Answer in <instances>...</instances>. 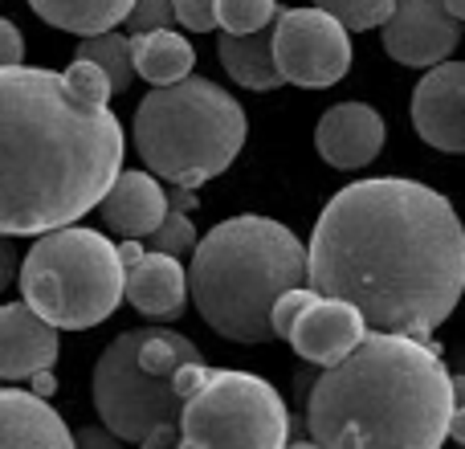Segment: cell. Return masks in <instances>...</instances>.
Listing matches in <instances>:
<instances>
[{"mask_svg": "<svg viewBox=\"0 0 465 449\" xmlns=\"http://www.w3.org/2000/svg\"><path fill=\"white\" fill-rule=\"evenodd\" d=\"M176 8V25L188 33H209L217 29V0H172Z\"/></svg>", "mask_w": 465, "mask_h": 449, "instance_id": "obj_27", "label": "cell"}, {"mask_svg": "<svg viewBox=\"0 0 465 449\" xmlns=\"http://www.w3.org/2000/svg\"><path fill=\"white\" fill-rule=\"evenodd\" d=\"M13 274H16V249H13V241L0 233V290H8Z\"/></svg>", "mask_w": 465, "mask_h": 449, "instance_id": "obj_31", "label": "cell"}, {"mask_svg": "<svg viewBox=\"0 0 465 449\" xmlns=\"http://www.w3.org/2000/svg\"><path fill=\"white\" fill-rule=\"evenodd\" d=\"M0 449H74V434L45 396L0 384Z\"/></svg>", "mask_w": 465, "mask_h": 449, "instance_id": "obj_15", "label": "cell"}, {"mask_svg": "<svg viewBox=\"0 0 465 449\" xmlns=\"http://www.w3.org/2000/svg\"><path fill=\"white\" fill-rule=\"evenodd\" d=\"M21 57H25L21 29H16L13 21H5V16H0V70H5V65H21Z\"/></svg>", "mask_w": 465, "mask_h": 449, "instance_id": "obj_28", "label": "cell"}, {"mask_svg": "<svg viewBox=\"0 0 465 449\" xmlns=\"http://www.w3.org/2000/svg\"><path fill=\"white\" fill-rule=\"evenodd\" d=\"M322 13H331L339 25H347L351 33H363V29H376L392 16L396 0H314Z\"/></svg>", "mask_w": 465, "mask_h": 449, "instance_id": "obj_23", "label": "cell"}, {"mask_svg": "<svg viewBox=\"0 0 465 449\" xmlns=\"http://www.w3.org/2000/svg\"><path fill=\"white\" fill-rule=\"evenodd\" d=\"M74 449H123V437H114L106 425H86L74 434Z\"/></svg>", "mask_w": 465, "mask_h": 449, "instance_id": "obj_29", "label": "cell"}, {"mask_svg": "<svg viewBox=\"0 0 465 449\" xmlns=\"http://www.w3.org/2000/svg\"><path fill=\"white\" fill-rule=\"evenodd\" d=\"M249 123L241 103L209 78L155 86L135 111V152L176 188H201L241 155Z\"/></svg>", "mask_w": 465, "mask_h": 449, "instance_id": "obj_5", "label": "cell"}, {"mask_svg": "<svg viewBox=\"0 0 465 449\" xmlns=\"http://www.w3.org/2000/svg\"><path fill=\"white\" fill-rule=\"evenodd\" d=\"M123 123L41 65L0 70V233L78 224L123 172Z\"/></svg>", "mask_w": 465, "mask_h": 449, "instance_id": "obj_2", "label": "cell"}, {"mask_svg": "<svg viewBox=\"0 0 465 449\" xmlns=\"http://www.w3.org/2000/svg\"><path fill=\"white\" fill-rule=\"evenodd\" d=\"M21 298L57 331H86L106 323L123 303L127 265L106 233L65 224L37 237L21 262Z\"/></svg>", "mask_w": 465, "mask_h": 449, "instance_id": "obj_6", "label": "cell"}, {"mask_svg": "<svg viewBox=\"0 0 465 449\" xmlns=\"http://www.w3.org/2000/svg\"><path fill=\"white\" fill-rule=\"evenodd\" d=\"M131 62L135 74L152 86H172L184 82L196 65V49L188 37H180L176 29H155V33H135L131 37Z\"/></svg>", "mask_w": 465, "mask_h": 449, "instance_id": "obj_18", "label": "cell"}, {"mask_svg": "<svg viewBox=\"0 0 465 449\" xmlns=\"http://www.w3.org/2000/svg\"><path fill=\"white\" fill-rule=\"evenodd\" d=\"M445 442L465 445V404H453V413H450V429H445Z\"/></svg>", "mask_w": 465, "mask_h": 449, "instance_id": "obj_32", "label": "cell"}, {"mask_svg": "<svg viewBox=\"0 0 465 449\" xmlns=\"http://www.w3.org/2000/svg\"><path fill=\"white\" fill-rule=\"evenodd\" d=\"M201 360V347L168 327L123 331L98 355L90 396L103 425L123 442H143L152 429L180 425L184 396L176 393L180 364Z\"/></svg>", "mask_w": 465, "mask_h": 449, "instance_id": "obj_7", "label": "cell"}, {"mask_svg": "<svg viewBox=\"0 0 465 449\" xmlns=\"http://www.w3.org/2000/svg\"><path fill=\"white\" fill-rule=\"evenodd\" d=\"M445 8H450L458 21H465V0H445Z\"/></svg>", "mask_w": 465, "mask_h": 449, "instance_id": "obj_36", "label": "cell"}, {"mask_svg": "<svg viewBox=\"0 0 465 449\" xmlns=\"http://www.w3.org/2000/svg\"><path fill=\"white\" fill-rule=\"evenodd\" d=\"M306 282L355 303L371 331L429 339L465 294V224L420 180H355L314 221Z\"/></svg>", "mask_w": 465, "mask_h": 449, "instance_id": "obj_1", "label": "cell"}, {"mask_svg": "<svg viewBox=\"0 0 465 449\" xmlns=\"http://www.w3.org/2000/svg\"><path fill=\"white\" fill-rule=\"evenodd\" d=\"M123 298L147 319H180L188 303V270L180 265V257L147 249L139 262L127 265Z\"/></svg>", "mask_w": 465, "mask_h": 449, "instance_id": "obj_16", "label": "cell"}, {"mask_svg": "<svg viewBox=\"0 0 465 449\" xmlns=\"http://www.w3.org/2000/svg\"><path fill=\"white\" fill-rule=\"evenodd\" d=\"M286 449H322V445H314V442H286Z\"/></svg>", "mask_w": 465, "mask_h": 449, "instance_id": "obj_37", "label": "cell"}, {"mask_svg": "<svg viewBox=\"0 0 465 449\" xmlns=\"http://www.w3.org/2000/svg\"><path fill=\"white\" fill-rule=\"evenodd\" d=\"M74 57L82 62H94L98 70L111 78V95H123L135 78V62H131V37L123 33L106 29V33H94V37H82V45L74 49Z\"/></svg>", "mask_w": 465, "mask_h": 449, "instance_id": "obj_21", "label": "cell"}, {"mask_svg": "<svg viewBox=\"0 0 465 449\" xmlns=\"http://www.w3.org/2000/svg\"><path fill=\"white\" fill-rule=\"evenodd\" d=\"M368 331H371L368 319H363V311L355 303L319 294L311 306H306L302 319L294 323L286 344L294 347L306 364L331 368V364H339L343 355H351L355 347L368 339Z\"/></svg>", "mask_w": 465, "mask_h": 449, "instance_id": "obj_12", "label": "cell"}, {"mask_svg": "<svg viewBox=\"0 0 465 449\" xmlns=\"http://www.w3.org/2000/svg\"><path fill=\"white\" fill-rule=\"evenodd\" d=\"M384 119L376 106L368 103H339L314 127V147L319 155L339 172L368 168L380 152H384Z\"/></svg>", "mask_w": 465, "mask_h": 449, "instance_id": "obj_13", "label": "cell"}, {"mask_svg": "<svg viewBox=\"0 0 465 449\" xmlns=\"http://www.w3.org/2000/svg\"><path fill=\"white\" fill-rule=\"evenodd\" d=\"M57 364V327L25 303L0 306V384L33 380Z\"/></svg>", "mask_w": 465, "mask_h": 449, "instance_id": "obj_14", "label": "cell"}, {"mask_svg": "<svg viewBox=\"0 0 465 449\" xmlns=\"http://www.w3.org/2000/svg\"><path fill=\"white\" fill-rule=\"evenodd\" d=\"M180 449H201V445H193V442H184V437H180Z\"/></svg>", "mask_w": 465, "mask_h": 449, "instance_id": "obj_38", "label": "cell"}, {"mask_svg": "<svg viewBox=\"0 0 465 449\" xmlns=\"http://www.w3.org/2000/svg\"><path fill=\"white\" fill-rule=\"evenodd\" d=\"M131 5H135V0H29V8L45 25L78 33V37H94V33H106V29H114V25H123Z\"/></svg>", "mask_w": 465, "mask_h": 449, "instance_id": "obj_20", "label": "cell"}, {"mask_svg": "<svg viewBox=\"0 0 465 449\" xmlns=\"http://www.w3.org/2000/svg\"><path fill=\"white\" fill-rule=\"evenodd\" d=\"M412 127L437 152H465V62H437L412 90Z\"/></svg>", "mask_w": 465, "mask_h": 449, "instance_id": "obj_11", "label": "cell"}, {"mask_svg": "<svg viewBox=\"0 0 465 449\" xmlns=\"http://www.w3.org/2000/svg\"><path fill=\"white\" fill-rule=\"evenodd\" d=\"M33 393L49 396V393H54V376H49V372H37V376H33Z\"/></svg>", "mask_w": 465, "mask_h": 449, "instance_id": "obj_34", "label": "cell"}, {"mask_svg": "<svg viewBox=\"0 0 465 449\" xmlns=\"http://www.w3.org/2000/svg\"><path fill=\"white\" fill-rule=\"evenodd\" d=\"M139 449H180V425H160L139 442Z\"/></svg>", "mask_w": 465, "mask_h": 449, "instance_id": "obj_30", "label": "cell"}, {"mask_svg": "<svg viewBox=\"0 0 465 449\" xmlns=\"http://www.w3.org/2000/svg\"><path fill=\"white\" fill-rule=\"evenodd\" d=\"M273 65L282 82L302 90H327L351 70V29L331 13L278 8L273 16Z\"/></svg>", "mask_w": 465, "mask_h": 449, "instance_id": "obj_9", "label": "cell"}, {"mask_svg": "<svg viewBox=\"0 0 465 449\" xmlns=\"http://www.w3.org/2000/svg\"><path fill=\"white\" fill-rule=\"evenodd\" d=\"M147 254V245L143 241H135V237H123V245H119V257H123V265H131V262H139V257Z\"/></svg>", "mask_w": 465, "mask_h": 449, "instance_id": "obj_33", "label": "cell"}, {"mask_svg": "<svg viewBox=\"0 0 465 449\" xmlns=\"http://www.w3.org/2000/svg\"><path fill=\"white\" fill-rule=\"evenodd\" d=\"M98 209H103V224L111 233L143 241L147 233L160 229L163 213H168V193L152 172H119L106 196L98 201Z\"/></svg>", "mask_w": 465, "mask_h": 449, "instance_id": "obj_17", "label": "cell"}, {"mask_svg": "<svg viewBox=\"0 0 465 449\" xmlns=\"http://www.w3.org/2000/svg\"><path fill=\"white\" fill-rule=\"evenodd\" d=\"M453 404H465V376H453Z\"/></svg>", "mask_w": 465, "mask_h": 449, "instance_id": "obj_35", "label": "cell"}, {"mask_svg": "<svg viewBox=\"0 0 465 449\" xmlns=\"http://www.w3.org/2000/svg\"><path fill=\"white\" fill-rule=\"evenodd\" d=\"M450 413L453 372L437 344L396 331H368L302 401L306 434L322 449H441Z\"/></svg>", "mask_w": 465, "mask_h": 449, "instance_id": "obj_3", "label": "cell"}, {"mask_svg": "<svg viewBox=\"0 0 465 449\" xmlns=\"http://www.w3.org/2000/svg\"><path fill=\"white\" fill-rule=\"evenodd\" d=\"M147 249H155V254H172V257H184V254H193L196 249V224L193 217H188L184 209H172L168 205V213H163V221H160V229L155 233H147Z\"/></svg>", "mask_w": 465, "mask_h": 449, "instance_id": "obj_24", "label": "cell"}, {"mask_svg": "<svg viewBox=\"0 0 465 449\" xmlns=\"http://www.w3.org/2000/svg\"><path fill=\"white\" fill-rule=\"evenodd\" d=\"M380 29H384L388 57L417 70L450 62L461 41V21L445 8V0H396L392 16Z\"/></svg>", "mask_w": 465, "mask_h": 449, "instance_id": "obj_10", "label": "cell"}, {"mask_svg": "<svg viewBox=\"0 0 465 449\" xmlns=\"http://www.w3.org/2000/svg\"><path fill=\"white\" fill-rule=\"evenodd\" d=\"M123 25L131 29V37H135V33L172 29V25H176V8H172V0H135Z\"/></svg>", "mask_w": 465, "mask_h": 449, "instance_id": "obj_26", "label": "cell"}, {"mask_svg": "<svg viewBox=\"0 0 465 449\" xmlns=\"http://www.w3.org/2000/svg\"><path fill=\"white\" fill-rule=\"evenodd\" d=\"M278 0H217V29L225 33H257L273 25Z\"/></svg>", "mask_w": 465, "mask_h": 449, "instance_id": "obj_22", "label": "cell"}, {"mask_svg": "<svg viewBox=\"0 0 465 449\" xmlns=\"http://www.w3.org/2000/svg\"><path fill=\"white\" fill-rule=\"evenodd\" d=\"M319 298V290L306 282V286H290L286 294H278V303H273V311H270V327H273V335H282V339H290V331H294V323L306 314V306Z\"/></svg>", "mask_w": 465, "mask_h": 449, "instance_id": "obj_25", "label": "cell"}, {"mask_svg": "<svg viewBox=\"0 0 465 449\" xmlns=\"http://www.w3.org/2000/svg\"><path fill=\"white\" fill-rule=\"evenodd\" d=\"M221 65L232 82L245 90H273L282 86V74L273 65V25L257 33H225L221 37Z\"/></svg>", "mask_w": 465, "mask_h": 449, "instance_id": "obj_19", "label": "cell"}, {"mask_svg": "<svg viewBox=\"0 0 465 449\" xmlns=\"http://www.w3.org/2000/svg\"><path fill=\"white\" fill-rule=\"evenodd\" d=\"M290 286H306V245L273 217H229L193 249V303L201 319L232 344H265L273 335L270 311Z\"/></svg>", "mask_w": 465, "mask_h": 449, "instance_id": "obj_4", "label": "cell"}, {"mask_svg": "<svg viewBox=\"0 0 465 449\" xmlns=\"http://www.w3.org/2000/svg\"><path fill=\"white\" fill-rule=\"evenodd\" d=\"M180 437L201 449H286L290 409L265 376L209 368L180 409Z\"/></svg>", "mask_w": 465, "mask_h": 449, "instance_id": "obj_8", "label": "cell"}]
</instances>
